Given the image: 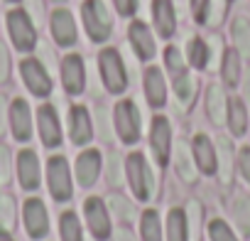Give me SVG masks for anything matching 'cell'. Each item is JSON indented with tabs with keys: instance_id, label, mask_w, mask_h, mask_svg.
<instances>
[{
	"instance_id": "6da1fadb",
	"label": "cell",
	"mask_w": 250,
	"mask_h": 241,
	"mask_svg": "<svg viewBox=\"0 0 250 241\" xmlns=\"http://www.w3.org/2000/svg\"><path fill=\"white\" fill-rule=\"evenodd\" d=\"M81 13H83V25H86L88 37L93 42H105L113 32V20H110L105 5L101 0H86Z\"/></svg>"
},
{
	"instance_id": "7a4b0ae2",
	"label": "cell",
	"mask_w": 250,
	"mask_h": 241,
	"mask_svg": "<svg viewBox=\"0 0 250 241\" xmlns=\"http://www.w3.org/2000/svg\"><path fill=\"white\" fill-rule=\"evenodd\" d=\"M8 32H10V37H13V42L20 52L35 49L37 32H35V25H32L27 10H10L8 13Z\"/></svg>"
},
{
	"instance_id": "3957f363",
	"label": "cell",
	"mask_w": 250,
	"mask_h": 241,
	"mask_svg": "<svg viewBox=\"0 0 250 241\" xmlns=\"http://www.w3.org/2000/svg\"><path fill=\"white\" fill-rule=\"evenodd\" d=\"M98 64H101V76H103L108 91H113V94L125 91V86H128V74H125L120 54L115 49H103L101 57H98Z\"/></svg>"
},
{
	"instance_id": "277c9868",
	"label": "cell",
	"mask_w": 250,
	"mask_h": 241,
	"mask_svg": "<svg viewBox=\"0 0 250 241\" xmlns=\"http://www.w3.org/2000/svg\"><path fill=\"white\" fill-rule=\"evenodd\" d=\"M128 180H130V187H133L138 199H150V194L155 190V177H152L143 153H130V158H128Z\"/></svg>"
},
{
	"instance_id": "5b68a950",
	"label": "cell",
	"mask_w": 250,
	"mask_h": 241,
	"mask_svg": "<svg viewBox=\"0 0 250 241\" xmlns=\"http://www.w3.org/2000/svg\"><path fill=\"white\" fill-rule=\"evenodd\" d=\"M115 128H118V136L123 143H135L140 138V113H138V106L133 101H120L115 106Z\"/></svg>"
},
{
	"instance_id": "8992f818",
	"label": "cell",
	"mask_w": 250,
	"mask_h": 241,
	"mask_svg": "<svg viewBox=\"0 0 250 241\" xmlns=\"http://www.w3.org/2000/svg\"><path fill=\"white\" fill-rule=\"evenodd\" d=\"M47 180H49V192L54 199L64 202L71 197V175H69V163L57 155V158H49L47 163Z\"/></svg>"
},
{
	"instance_id": "52a82bcc",
	"label": "cell",
	"mask_w": 250,
	"mask_h": 241,
	"mask_svg": "<svg viewBox=\"0 0 250 241\" xmlns=\"http://www.w3.org/2000/svg\"><path fill=\"white\" fill-rule=\"evenodd\" d=\"M20 72H22V81L27 84V89L35 96H49L52 94V79L37 59H25L20 64Z\"/></svg>"
},
{
	"instance_id": "ba28073f",
	"label": "cell",
	"mask_w": 250,
	"mask_h": 241,
	"mask_svg": "<svg viewBox=\"0 0 250 241\" xmlns=\"http://www.w3.org/2000/svg\"><path fill=\"white\" fill-rule=\"evenodd\" d=\"M150 145L152 153L157 158L160 165H167L169 160V148H172V128H169V120L165 116H157L152 120V128H150Z\"/></svg>"
},
{
	"instance_id": "9c48e42d",
	"label": "cell",
	"mask_w": 250,
	"mask_h": 241,
	"mask_svg": "<svg viewBox=\"0 0 250 241\" xmlns=\"http://www.w3.org/2000/svg\"><path fill=\"white\" fill-rule=\"evenodd\" d=\"M83 212H86V221L91 226V234L96 239H108V234H110V219H108L105 204L98 197H88L86 204H83Z\"/></svg>"
},
{
	"instance_id": "30bf717a",
	"label": "cell",
	"mask_w": 250,
	"mask_h": 241,
	"mask_svg": "<svg viewBox=\"0 0 250 241\" xmlns=\"http://www.w3.org/2000/svg\"><path fill=\"white\" fill-rule=\"evenodd\" d=\"M49 27H52V35H54L57 45L71 47L76 42V23H74V15L69 10H54L52 20H49Z\"/></svg>"
},
{
	"instance_id": "8fae6325",
	"label": "cell",
	"mask_w": 250,
	"mask_h": 241,
	"mask_svg": "<svg viewBox=\"0 0 250 241\" xmlns=\"http://www.w3.org/2000/svg\"><path fill=\"white\" fill-rule=\"evenodd\" d=\"M10 128L15 141H30L32 136V116H30V106L22 98H15L10 106Z\"/></svg>"
},
{
	"instance_id": "7c38bea8",
	"label": "cell",
	"mask_w": 250,
	"mask_h": 241,
	"mask_svg": "<svg viewBox=\"0 0 250 241\" xmlns=\"http://www.w3.org/2000/svg\"><path fill=\"white\" fill-rule=\"evenodd\" d=\"M37 120H40V136H42V143L47 148H57L62 143V128H59V118H57V111L52 106H42L37 111Z\"/></svg>"
},
{
	"instance_id": "4fadbf2b",
	"label": "cell",
	"mask_w": 250,
	"mask_h": 241,
	"mask_svg": "<svg viewBox=\"0 0 250 241\" xmlns=\"http://www.w3.org/2000/svg\"><path fill=\"white\" fill-rule=\"evenodd\" d=\"M25 226H27V234L32 239H42L49 231L47 209L40 199H27L25 202Z\"/></svg>"
},
{
	"instance_id": "5bb4252c",
	"label": "cell",
	"mask_w": 250,
	"mask_h": 241,
	"mask_svg": "<svg viewBox=\"0 0 250 241\" xmlns=\"http://www.w3.org/2000/svg\"><path fill=\"white\" fill-rule=\"evenodd\" d=\"M69 136H71L74 145H86L93 136L91 118H88V111L83 106H74L69 111Z\"/></svg>"
},
{
	"instance_id": "9a60e30c",
	"label": "cell",
	"mask_w": 250,
	"mask_h": 241,
	"mask_svg": "<svg viewBox=\"0 0 250 241\" xmlns=\"http://www.w3.org/2000/svg\"><path fill=\"white\" fill-rule=\"evenodd\" d=\"M128 37H130V45L135 47L140 59H152L155 57V49H157L155 47V37H152V32H150V27L145 23L135 20L128 27Z\"/></svg>"
},
{
	"instance_id": "2e32d148",
	"label": "cell",
	"mask_w": 250,
	"mask_h": 241,
	"mask_svg": "<svg viewBox=\"0 0 250 241\" xmlns=\"http://www.w3.org/2000/svg\"><path fill=\"white\" fill-rule=\"evenodd\" d=\"M62 81H64V89L69 94H81L83 91V62L79 54H69L64 62H62Z\"/></svg>"
},
{
	"instance_id": "e0dca14e",
	"label": "cell",
	"mask_w": 250,
	"mask_h": 241,
	"mask_svg": "<svg viewBox=\"0 0 250 241\" xmlns=\"http://www.w3.org/2000/svg\"><path fill=\"white\" fill-rule=\"evenodd\" d=\"M18 175H20V185L25 190L40 187V163H37L35 150H22L18 155Z\"/></svg>"
},
{
	"instance_id": "ac0fdd59",
	"label": "cell",
	"mask_w": 250,
	"mask_h": 241,
	"mask_svg": "<svg viewBox=\"0 0 250 241\" xmlns=\"http://www.w3.org/2000/svg\"><path fill=\"white\" fill-rule=\"evenodd\" d=\"M101 172V155L98 150H86L76 160V180L81 187H91Z\"/></svg>"
},
{
	"instance_id": "d6986e66",
	"label": "cell",
	"mask_w": 250,
	"mask_h": 241,
	"mask_svg": "<svg viewBox=\"0 0 250 241\" xmlns=\"http://www.w3.org/2000/svg\"><path fill=\"white\" fill-rule=\"evenodd\" d=\"M152 15H155V27L162 37H172L177 30V18L172 0H152Z\"/></svg>"
},
{
	"instance_id": "ffe728a7",
	"label": "cell",
	"mask_w": 250,
	"mask_h": 241,
	"mask_svg": "<svg viewBox=\"0 0 250 241\" xmlns=\"http://www.w3.org/2000/svg\"><path fill=\"white\" fill-rule=\"evenodd\" d=\"M145 94H147L150 106H155V108L165 106V101H167V86H165L162 72L157 67H150L145 72Z\"/></svg>"
},
{
	"instance_id": "44dd1931",
	"label": "cell",
	"mask_w": 250,
	"mask_h": 241,
	"mask_svg": "<svg viewBox=\"0 0 250 241\" xmlns=\"http://www.w3.org/2000/svg\"><path fill=\"white\" fill-rule=\"evenodd\" d=\"M194 158H196V165L204 175H211L216 172L218 168V160H216V150L211 145V141L206 136H196L194 138Z\"/></svg>"
},
{
	"instance_id": "7402d4cb",
	"label": "cell",
	"mask_w": 250,
	"mask_h": 241,
	"mask_svg": "<svg viewBox=\"0 0 250 241\" xmlns=\"http://www.w3.org/2000/svg\"><path fill=\"white\" fill-rule=\"evenodd\" d=\"M206 106H208V116L213 123H223L226 120V94L218 84H211L208 86V96H206Z\"/></svg>"
},
{
	"instance_id": "603a6c76",
	"label": "cell",
	"mask_w": 250,
	"mask_h": 241,
	"mask_svg": "<svg viewBox=\"0 0 250 241\" xmlns=\"http://www.w3.org/2000/svg\"><path fill=\"white\" fill-rule=\"evenodd\" d=\"M216 160H218V172H221V180L223 182H230L233 177V145L228 138H218L216 143Z\"/></svg>"
},
{
	"instance_id": "cb8c5ba5",
	"label": "cell",
	"mask_w": 250,
	"mask_h": 241,
	"mask_svg": "<svg viewBox=\"0 0 250 241\" xmlns=\"http://www.w3.org/2000/svg\"><path fill=\"white\" fill-rule=\"evenodd\" d=\"M174 163H177V172L182 175V180H184V182H194L196 170H194V165H191V150H189V143H187V141H179V143H177Z\"/></svg>"
},
{
	"instance_id": "d4e9b609",
	"label": "cell",
	"mask_w": 250,
	"mask_h": 241,
	"mask_svg": "<svg viewBox=\"0 0 250 241\" xmlns=\"http://www.w3.org/2000/svg\"><path fill=\"white\" fill-rule=\"evenodd\" d=\"M228 126H230V133L233 136H243L245 133L248 113H245L243 101H238V98H230V103H228Z\"/></svg>"
},
{
	"instance_id": "484cf974",
	"label": "cell",
	"mask_w": 250,
	"mask_h": 241,
	"mask_svg": "<svg viewBox=\"0 0 250 241\" xmlns=\"http://www.w3.org/2000/svg\"><path fill=\"white\" fill-rule=\"evenodd\" d=\"M167 239L169 241H189L187 234V217L182 209H172L167 217Z\"/></svg>"
},
{
	"instance_id": "4316f807",
	"label": "cell",
	"mask_w": 250,
	"mask_h": 241,
	"mask_svg": "<svg viewBox=\"0 0 250 241\" xmlns=\"http://www.w3.org/2000/svg\"><path fill=\"white\" fill-rule=\"evenodd\" d=\"M233 40H235L238 54L250 59V23L245 18H235V23H233Z\"/></svg>"
},
{
	"instance_id": "83f0119b",
	"label": "cell",
	"mask_w": 250,
	"mask_h": 241,
	"mask_svg": "<svg viewBox=\"0 0 250 241\" xmlns=\"http://www.w3.org/2000/svg\"><path fill=\"white\" fill-rule=\"evenodd\" d=\"M187 57H189V64H191V67H196V69H206L211 54H208L206 42L199 40V37H194V40H189V45H187Z\"/></svg>"
},
{
	"instance_id": "f1b7e54d",
	"label": "cell",
	"mask_w": 250,
	"mask_h": 241,
	"mask_svg": "<svg viewBox=\"0 0 250 241\" xmlns=\"http://www.w3.org/2000/svg\"><path fill=\"white\" fill-rule=\"evenodd\" d=\"M143 241H162L160 217H157L155 209H147L143 214Z\"/></svg>"
},
{
	"instance_id": "f546056e",
	"label": "cell",
	"mask_w": 250,
	"mask_h": 241,
	"mask_svg": "<svg viewBox=\"0 0 250 241\" xmlns=\"http://www.w3.org/2000/svg\"><path fill=\"white\" fill-rule=\"evenodd\" d=\"M194 91H196V81L191 79V74H182L174 79V94L184 106L194 101Z\"/></svg>"
},
{
	"instance_id": "4dcf8cb0",
	"label": "cell",
	"mask_w": 250,
	"mask_h": 241,
	"mask_svg": "<svg viewBox=\"0 0 250 241\" xmlns=\"http://www.w3.org/2000/svg\"><path fill=\"white\" fill-rule=\"evenodd\" d=\"M223 81L228 86H235L238 84V72H240V62H238V52H226L223 54Z\"/></svg>"
},
{
	"instance_id": "1f68e13d",
	"label": "cell",
	"mask_w": 250,
	"mask_h": 241,
	"mask_svg": "<svg viewBox=\"0 0 250 241\" xmlns=\"http://www.w3.org/2000/svg\"><path fill=\"white\" fill-rule=\"evenodd\" d=\"M62 241H81V226L76 214H62Z\"/></svg>"
},
{
	"instance_id": "d6a6232c",
	"label": "cell",
	"mask_w": 250,
	"mask_h": 241,
	"mask_svg": "<svg viewBox=\"0 0 250 241\" xmlns=\"http://www.w3.org/2000/svg\"><path fill=\"white\" fill-rule=\"evenodd\" d=\"M165 64H167V69H169L172 79H177V76L187 74L184 62H182V54H179V49H177V47H167V49H165Z\"/></svg>"
},
{
	"instance_id": "836d02e7",
	"label": "cell",
	"mask_w": 250,
	"mask_h": 241,
	"mask_svg": "<svg viewBox=\"0 0 250 241\" xmlns=\"http://www.w3.org/2000/svg\"><path fill=\"white\" fill-rule=\"evenodd\" d=\"M233 209H235V221H238L240 231L250 236V202L245 197H238Z\"/></svg>"
},
{
	"instance_id": "e575fe53",
	"label": "cell",
	"mask_w": 250,
	"mask_h": 241,
	"mask_svg": "<svg viewBox=\"0 0 250 241\" xmlns=\"http://www.w3.org/2000/svg\"><path fill=\"white\" fill-rule=\"evenodd\" d=\"M108 204L113 207V212H115L120 219H125V221H133V217H135V209H133V204H130L128 199H125L123 194H110Z\"/></svg>"
},
{
	"instance_id": "d590c367",
	"label": "cell",
	"mask_w": 250,
	"mask_h": 241,
	"mask_svg": "<svg viewBox=\"0 0 250 241\" xmlns=\"http://www.w3.org/2000/svg\"><path fill=\"white\" fill-rule=\"evenodd\" d=\"M208 236H211V241H238L233 236L230 226L226 221H221V219H216V221L208 224Z\"/></svg>"
},
{
	"instance_id": "8d00e7d4",
	"label": "cell",
	"mask_w": 250,
	"mask_h": 241,
	"mask_svg": "<svg viewBox=\"0 0 250 241\" xmlns=\"http://www.w3.org/2000/svg\"><path fill=\"white\" fill-rule=\"evenodd\" d=\"M13 224H15V202H13V197H5L0 202V226L10 229Z\"/></svg>"
},
{
	"instance_id": "74e56055",
	"label": "cell",
	"mask_w": 250,
	"mask_h": 241,
	"mask_svg": "<svg viewBox=\"0 0 250 241\" xmlns=\"http://www.w3.org/2000/svg\"><path fill=\"white\" fill-rule=\"evenodd\" d=\"M120 180H123L120 155H118V153H110V155H108V182H110V185H120Z\"/></svg>"
},
{
	"instance_id": "f35d334b",
	"label": "cell",
	"mask_w": 250,
	"mask_h": 241,
	"mask_svg": "<svg viewBox=\"0 0 250 241\" xmlns=\"http://www.w3.org/2000/svg\"><path fill=\"white\" fill-rule=\"evenodd\" d=\"M208 5H211V0H191V15L196 23H206Z\"/></svg>"
},
{
	"instance_id": "ab89813d",
	"label": "cell",
	"mask_w": 250,
	"mask_h": 241,
	"mask_svg": "<svg viewBox=\"0 0 250 241\" xmlns=\"http://www.w3.org/2000/svg\"><path fill=\"white\" fill-rule=\"evenodd\" d=\"M96 120H98V133H101V138L108 143L110 138H113V133H110V126H108V113L101 108V111H96Z\"/></svg>"
},
{
	"instance_id": "60d3db41",
	"label": "cell",
	"mask_w": 250,
	"mask_h": 241,
	"mask_svg": "<svg viewBox=\"0 0 250 241\" xmlns=\"http://www.w3.org/2000/svg\"><path fill=\"white\" fill-rule=\"evenodd\" d=\"M0 180H10V150L5 145H0Z\"/></svg>"
},
{
	"instance_id": "b9f144b4",
	"label": "cell",
	"mask_w": 250,
	"mask_h": 241,
	"mask_svg": "<svg viewBox=\"0 0 250 241\" xmlns=\"http://www.w3.org/2000/svg\"><path fill=\"white\" fill-rule=\"evenodd\" d=\"M8 76H10V54L5 45L0 42V81H8Z\"/></svg>"
},
{
	"instance_id": "7bdbcfd3",
	"label": "cell",
	"mask_w": 250,
	"mask_h": 241,
	"mask_svg": "<svg viewBox=\"0 0 250 241\" xmlns=\"http://www.w3.org/2000/svg\"><path fill=\"white\" fill-rule=\"evenodd\" d=\"M113 3L120 15H135V10H138V0H113Z\"/></svg>"
},
{
	"instance_id": "ee69618b",
	"label": "cell",
	"mask_w": 250,
	"mask_h": 241,
	"mask_svg": "<svg viewBox=\"0 0 250 241\" xmlns=\"http://www.w3.org/2000/svg\"><path fill=\"white\" fill-rule=\"evenodd\" d=\"M238 165H240L243 177L250 182V148H243V150H240V155H238Z\"/></svg>"
},
{
	"instance_id": "f6af8a7d",
	"label": "cell",
	"mask_w": 250,
	"mask_h": 241,
	"mask_svg": "<svg viewBox=\"0 0 250 241\" xmlns=\"http://www.w3.org/2000/svg\"><path fill=\"white\" fill-rule=\"evenodd\" d=\"M27 8L35 15V23H40L42 20V3H40V0H27Z\"/></svg>"
},
{
	"instance_id": "bcb514c9",
	"label": "cell",
	"mask_w": 250,
	"mask_h": 241,
	"mask_svg": "<svg viewBox=\"0 0 250 241\" xmlns=\"http://www.w3.org/2000/svg\"><path fill=\"white\" fill-rule=\"evenodd\" d=\"M115 241H135V236H133V231L130 229H115Z\"/></svg>"
},
{
	"instance_id": "7dc6e473",
	"label": "cell",
	"mask_w": 250,
	"mask_h": 241,
	"mask_svg": "<svg viewBox=\"0 0 250 241\" xmlns=\"http://www.w3.org/2000/svg\"><path fill=\"white\" fill-rule=\"evenodd\" d=\"M5 128V96H0V133Z\"/></svg>"
},
{
	"instance_id": "c3c4849f",
	"label": "cell",
	"mask_w": 250,
	"mask_h": 241,
	"mask_svg": "<svg viewBox=\"0 0 250 241\" xmlns=\"http://www.w3.org/2000/svg\"><path fill=\"white\" fill-rule=\"evenodd\" d=\"M243 91H245V98L250 101V72L245 74V86H243Z\"/></svg>"
},
{
	"instance_id": "681fc988",
	"label": "cell",
	"mask_w": 250,
	"mask_h": 241,
	"mask_svg": "<svg viewBox=\"0 0 250 241\" xmlns=\"http://www.w3.org/2000/svg\"><path fill=\"white\" fill-rule=\"evenodd\" d=\"M0 241H13V239L5 234V229H3V226H0Z\"/></svg>"
},
{
	"instance_id": "f907efd6",
	"label": "cell",
	"mask_w": 250,
	"mask_h": 241,
	"mask_svg": "<svg viewBox=\"0 0 250 241\" xmlns=\"http://www.w3.org/2000/svg\"><path fill=\"white\" fill-rule=\"evenodd\" d=\"M54 3H64V0H54Z\"/></svg>"
},
{
	"instance_id": "816d5d0a",
	"label": "cell",
	"mask_w": 250,
	"mask_h": 241,
	"mask_svg": "<svg viewBox=\"0 0 250 241\" xmlns=\"http://www.w3.org/2000/svg\"><path fill=\"white\" fill-rule=\"evenodd\" d=\"M8 3H18V0H8Z\"/></svg>"
}]
</instances>
